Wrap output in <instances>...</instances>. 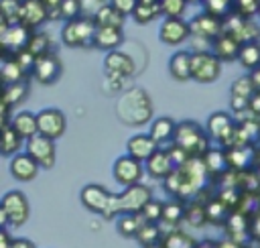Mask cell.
<instances>
[{
  "mask_svg": "<svg viewBox=\"0 0 260 248\" xmlns=\"http://www.w3.org/2000/svg\"><path fill=\"white\" fill-rule=\"evenodd\" d=\"M152 100L146 89L134 85L120 94L116 102V116L128 126H144L152 122Z\"/></svg>",
  "mask_w": 260,
  "mask_h": 248,
  "instance_id": "obj_1",
  "label": "cell"
},
{
  "mask_svg": "<svg viewBox=\"0 0 260 248\" xmlns=\"http://www.w3.org/2000/svg\"><path fill=\"white\" fill-rule=\"evenodd\" d=\"M152 199V189L144 183L124 187L120 193H114L106 211L102 213L104 220H118L122 213H142L146 203Z\"/></svg>",
  "mask_w": 260,
  "mask_h": 248,
  "instance_id": "obj_2",
  "label": "cell"
},
{
  "mask_svg": "<svg viewBox=\"0 0 260 248\" xmlns=\"http://www.w3.org/2000/svg\"><path fill=\"white\" fill-rule=\"evenodd\" d=\"M173 144L183 148L189 157H203L211 148V138L207 136L205 128L199 126L195 120H183V122H177Z\"/></svg>",
  "mask_w": 260,
  "mask_h": 248,
  "instance_id": "obj_3",
  "label": "cell"
},
{
  "mask_svg": "<svg viewBox=\"0 0 260 248\" xmlns=\"http://www.w3.org/2000/svg\"><path fill=\"white\" fill-rule=\"evenodd\" d=\"M30 218V203L18 189L6 191L0 199V228H20Z\"/></svg>",
  "mask_w": 260,
  "mask_h": 248,
  "instance_id": "obj_4",
  "label": "cell"
},
{
  "mask_svg": "<svg viewBox=\"0 0 260 248\" xmlns=\"http://www.w3.org/2000/svg\"><path fill=\"white\" fill-rule=\"evenodd\" d=\"M98 24L93 20V16H85L81 14L75 20H69L63 24L61 28V41L65 47L77 49V47H89L93 45V37H95Z\"/></svg>",
  "mask_w": 260,
  "mask_h": 248,
  "instance_id": "obj_5",
  "label": "cell"
},
{
  "mask_svg": "<svg viewBox=\"0 0 260 248\" xmlns=\"http://www.w3.org/2000/svg\"><path fill=\"white\" fill-rule=\"evenodd\" d=\"M236 128H238V120L234 118V114L230 112H213L209 114L207 122H205V132L207 136L221 148H232L234 140H236Z\"/></svg>",
  "mask_w": 260,
  "mask_h": 248,
  "instance_id": "obj_6",
  "label": "cell"
},
{
  "mask_svg": "<svg viewBox=\"0 0 260 248\" xmlns=\"http://www.w3.org/2000/svg\"><path fill=\"white\" fill-rule=\"evenodd\" d=\"M221 73V61L213 51H193L191 61V79L197 83H213Z\"/></svg>",
  "mask_w": 260,
  "mask_h": 248,
  "instance_id": "obj_7",
  "label": "cell"
},
{
  "mask_svg": "<svg viewBox=\"0 0 260 248\" xmlns=\"http://www.w3.org/2000/svg\"><path fill=\"white\" fill-rule=\"evenodd\" d=\"M144 163L136 161L134 157L130 154H122L114 161L112 165V177L118 185L122 187H132V185H138L142 183V177H144Z\"/></svg>",
  "mask_w": 260,
  "mask_h": 248,
  "instance_id": "obj_8",
  "label": "cell"
},
{
  "mask_svg": "<svg viewBox=\"0 0 260 248\" xmlns=\"http://www.w3.org/2000/svg\"><path fill=\"white\" fill-rule=\"evenodd\" d=\"M35 30H30L28 26H24L22 22H14V24H4L0 30V47H2V57L6 55H16L18 51L26 49L28 39Z\"/></svg>",
  "mask_w": 260,
  "mask_h": 248,
  "instance_id": "obj_9",
  "label": "cell"
},
{
  "mask_svg": "<svg viewBox=\"0 0 260 248\" xmlns=\"http://www.w3.org/2000/svg\"><path fill=\"white\" fill-rule=\"evenodd\" d=\"M24 152L30 154L41 169H53L55 167V161H57V148H55V140L43 136V134H37L32 138H28L24 142Z\"/></svg>",
  "mask_w": 260,
  "mask_h": 248,
  "instance_id": "obj_10",
  "label": "cell"
},
{
  "mask_svg": "<svg viewBox=\"0 0 260 248\" xmlns=\"http://www.w3.org/2000/svg\"><path fill=\"white\" fill-rule=\"evenodd\" d=\"M134 71H136V65H134V59L128 53H124L120 49L106 53V57H104V73H106V77L126 81L128 77L134 75Z\"/></svg>",
  "mask_w": 260,
  "mask_h": 248,
  "instance_id": "obj_11",
  "label": "cell"
},
{
  "mask_svg": "<svg viewBox=\"0 0 260 248\" xmlns=\"http://www.w3.org/2000/svg\"><path fill=\"white\" fill-rule=\"evenodd\" d=\"M61 73H63V63H61L59 55L55 51H49L35 59V67H32L30 75L35 77V81H39L43 85H51L61 77Z\"/></svg>",
  "mask_w": 260,
  "mask_h": 248,
  "instance_id": "obj_12",
  "label": "cell"
},
{
  "mask_svg": "<svg viewBox=\"0 0 260 248\" xmlns=\"http://www.w3.org/2000/svg\"><path fill=\"white\" fill-rule=\"evenodd\" d=\"M191 39V24L189 20L181 18H162L158 26V41L169 47H179Z\"/></svg>",
  "mask_w": 260,
  "mask_h": 248,
  "instance_id": "obj_13",
  "label": "cell"
},
{
  "mask_svg": "<svg viewBox=\"0 0 260 248\" xmlns=\"http://www.w3.org/2000/svg\"><path fill=\"white\" fill-rule=\"evenodd\" d=\"M37 120H39V134L57 140L65 134L67 130V118L59 108H43L37 112Z\"/></svg>",
  "mask_w": 260,
  "mask_h": 248,
  "instance_id": "obj_14",
  "label": "cell"
},
{
  "mask_svg": "<svg viewBox=\"0 0 260 248\" xmlns=\"http://www.w3.org/2000/svg\"><path fill=\"white\" fill-rule=\"evenodd\" d=\"M189 24H191V37L201 39L205 43H213L223 33V20L209 12H199L189 20Z\"/></svg>",
  "mask_w": 260,
  "mask_h": 248,
  "instance_id": "obj_15",
  "label": "cell"
},
{
  "mask_svg": "<svg viewBox=\"0 0 260 248\" xmlns=\"http://www.w3.org/2000/svg\"><path fill=\"white\" fill-rule=\"evenodd\" d=\"M223 33L232 35L242 45L260 39V26L252 18H244V16H240L236 12H232L228 18H223Z\"/></svg>",
  "mask_w": 260,
  "mask_h": 248,
  "instance_id": "obj_16",
  "label": "cell"
},
{
  "mask_svg": "<svg viewBox=\"0 0 260 248\" xmlns=\"http://www.w3.org/2000/svg\"><path fill=\"white\" fill-rule=\"evenodd\" d=\"M112 195H114V193H110L104 185L87 183V185H83L81 191H79V201H81V205H83L87 211L102 215V213L106 211V207H108Z\"/></svg>",
  "mask_w": 260,
  "mask_h": 248,
  "instance_id": "obj_17",
  "label": "cell"
},
{
  "mask_svg": "<svg viewBox=\"0 0 260 248\" xmlns=\"http://www.w3.org/2000/svg\"><path fill=\"white\" fill-rule=\"evenodd\" d=\"M225 154H228L230 169L232 171H238V173L252 171L258 165V152H256V146L254 144H242V146L225 148Z\"/></svg>",
  "mask_w": 260,
  "mask_h": 248,
  "instance_id": "obj_18",
  "label": "cell"
},
{
  "mask_svg": "<svg viewBox=\"0 0 260 248\" xmlns=\"http://www.w3.org/2000/svg\"><path fill=\"white\" fill-rule=\"evenodd\" d=\"M160 146L154 142V138L148 132H136L126 140V154L134 157L140 163H146Z\"/></svg>",
  "mask_w": 260,
  "mask_h": 248,
  "instance_id": "obj_19",
  "label": "cell"
},
{
  "mask_svg": "<svg viewBox=\"0 0 260 248\" xmlns=\"http://www.w3.org/2000/svg\"><path fill=\"white\" fill-rule=\"evenodd\" d=\"M8 169H10V175H12L16 181H22V183L37 179V175H39V171H41L39 163H37L30 154H26V152L14 154V157L10 159V163H8Z\"/></svg>",
  "mask_w": 260,
  "mask_h": 248,
  "instance_id": "obj_20",
  "label": "cell"
},
{
  "mask_svg": "<svg viewBox=\"0 0 260 248\" xmlns=\"http://www.w3.org/2000/svg\"><path fill=\"white\" fill-rule=\"evenodd\" d=\"M144 169H146V175L152 177V179H158V181H165L169 175H173V171L177 169L169 150L167 148H158L146 163H144Z\"/></svg>",
  "mask_w": 260,
  "mask_h": 248,
  "instance_id": "obj_21",
  "label": "cell"
},
{
  "mask_svg": "<svg viewBox=\"0 0 260 248\" xmlns=\"http://www.w3.org/2000/svg\"><path fill=\"white\" fill-rule=\"evenodd\" d=\"M175 132H177V122L171 116H158V118H154L150 122V128H148V134L154 138V142L160 148L173 144Z\"/></svg>",
  "mask_w": 260,
  "mask_h": 248,
  "instance_id": "obj_22",
  "label": "cell"
},
{
  "mask_svg": "<svg viewBox=\"0 0 260 248\" xmlns=\"http://www.w3.org/2000/svg\"><path fill=\"white\" fill-rule=\"evenodd\" d=\"M240 49H242V43L238 39H234L232 35L228 33H221L213 43H211V51L213 55L221 61V63H232V61H238L240 57Z\"/></svg>",
  "mask_w": 260,
  "mask_h": 248,
  "instance_id": "obj_23",
  "label": "cell"
},
{
  "mask_svg": "<svg viewBox=\"0 0 260 248\" xmlns=\"http://www.w3.org/2000/svg\"><path fill=\"white\" fill-rule=\"evenodd\" d=\"M18 20H20L24 26H28L30 30H35L37 26H41L43 22H47V20H51V18H49V10L45 8V4H43L41 0H28V2H24V4L20 6V16H18Z\"/></svg>",
  "mask_w": 260,
  "mask_h": 248,
  "instance_id": "obj_24",
  "label": "cell"
},
{
  "mask_svg": "<svg viewBox=\"0 0 260 248\" xmlns=\"http://www.w3.org/2000/svg\"><path fill=\"white\" fill-rule=\"evenodd\" d=\"M191 61H193V51L179 49L171 55L169 59V73L175 81H189L191 79Z\"/></svg>",
  "mask_w": 260,
  "mask_h": 248,
  "instance_id": "obj_25",
  "label": "cell"
},
{
  "mask_svg": "<svg viewBox=\"0 0 260 248\" xmlns=\"http://www.w3.org/2000/svg\"><path fill=\"white\" fill-rule=\"evenodd\" d=\"M203 163H205V169L209 173L211 179H221L228 171H230V163H228V154H225V148L221 146H211L203 157Z\"/></svg>",
  "mask_w": 260,
  "mask_h": 248,
  "instance_id": "obj_26",
  "label": "cell"
},
{
  "mask_svg": "<svg viewBox=\"0 0 260 248\" xmlns=\"http://www.w3.org/2000/svg\"><path fill=\"white\" fill-rule=\"evenodd\" d=\"M10 126L16 130V134H18L22 140H28V138H32V136L39 134V120H37V114H35V112H28V110H20V112L12 114Z\"/></svg>",
  "mask_w": 260,
  "mask_h": 248,
  "instance_id": "obj_27",
  "label": "cell"
},
{
  "mask_svg": "<svg viewBox=\"0 0 260 248\" xmlns=\"http://www.w3.org/2000/svg\"><path fill=\"white\" fill-rule=\"evenodd\" d=\"M124 43V33L122 28H110V26H98L95 37H93V47L110 53L116 51Z\"/></svg>",
  "mask_w": 260,
  "mask_h": 248,
  "instance_id": "obj_28",
  "label": "cell"
},
{
  "mask_svg": "<svg viewBox=\"0 0 260 248\" xmlns=\"http://www.w3.org/2000/svg\"><path fill=\"white\" fill-rule=\"evenodd\" d=\"M28 71L16 61L14 55H6L2 57V83L10 85V83H18V81H26Z\"/></svg>",
  "mask_w": 260,
  "mask_h": 248,
  "instance_id": "obj_29",
  "label": "cell"
},
{
  "mask_svg": "<svg viewBox=\"0 0 260 248\" xmlns=\"http://www.w3.org/2000/svg\"><path fill=\"white\" fill-rule=\"evenodd\" d=\"M185 211H187V201L183 199H167L165 201V211H162V222L165 226H171V230H175L177 224L185 222Z\"/></svg>",
  "mask_w": 260,
  "mask_h": 248,
  "instance_id": "obj_30",
  "label": "cell"
},
{
  "mask_svg": "<svg viewBox=\"0 0 260 248\" xmlns=\"http://www.w3.org/2000/svg\"><path fill=\"white\" fill-rule=\"evenodd\" d=\"M142 248H152V246H160L162 244V240H165V230H162V226L160 224H150V222H146L142 228H140V232L136 234V238H134Z\"/></svg>",
  "mask_w": 260,
  "mask_h": 248,
  "instance_id": "obj_31",
  "label": "cell"
},
{
  "mask_svg": "<svg viewBox=\"0 0 260 248\" xmlns=\"http://www.w3.org/2000/svg\"><path fill=\"white\" fill-rule=\"evenodd\" d=\"M144 224H146V220L142 218V213H122L116 220V230L124 238H136V234L140 232V228Z\"/></svg>",
  "mask_w": 260,
  "mask_h": 248,
  "instance_id": "obj_32",
  "label": "cell"
},
{
  "mask_svg": "<svg viewBox=\"0 0 260 248\" xmlns=\"http://www.w3.org/2000/svg\"><path fill=\"white\" fill-rule=\"evenodd\" d=\"M205 213H207V224H215V226H225V222L232 215V209L217 197H209L205 201Z\"/></svg>",
  "mask_w": 260,
  "mask_h": 248,
  "instance_id": "obj_33",
  "label": "cell"
},
{
  "mask_svg": "<svg viewBox=\"0 0 260 248\" xmlns=\"http://www.w3.org/2000/svg\"><path fill=\"white\" fill-rule=\"evenodd\" d=\"M240 65L244 69H248L250 73L256 71L260 67V41H250L244 43L240 49V57H238Z\"/></svg>",
  "mask_w": 260,
  "mask_h": 248,
  "instance_id": "obj_34",
  "label": "cell"
},
{
  "mask_svg": "<svg viewBox=\"0 0 260 248\" xmlns=\"http://www.w3.org/2000/svg\"><path fill=\"white\" fill-rule=\"evenodd\" d=\"M24 142L26 140H22L10 124L8 126H2V154L4 157L12 159L14 154H18L20 148H24Z\"/></svg>",
  "mask_w": 260,
  "mask_h": 248,
  "instance_id": "obj_35",
  "label": "cell"
},
{
  "mask_svg": "<svg viewBox=\"0 0 260 248\" xmlns=\"http://www.w3.org/2000/svg\"><path fill=\"white\" fill-rule=\"evenodd\" d=\"M93 20H95V24L98 26H110V28H122L124 26V20H126V16L124 14H120L114 6H110V2L93 16Z\"/></svg>",
  "mask_w": 260,
  "mask_h": 248,
  "instance_id": "obj_36",
  "label": "cell"
},
{
  "mask_svg": "<svg viewBox=\"0 0 260 248\" xmlns=\"http://www.w3.org/2000/svg\"><path fill=\"white\" fill-rule=\"evenodd\" d=\"M162 16V10H160V4H144V2H138L136 10L132 12V20L140 26L144 24H150L154 22L156 18Z\"/></svg>",
  "mask_w": 260,
  "mask_h": 248,
  "instance_id": "obj_37",
  "label": "cell"
},
{
  "mask_svg": "<svg viewBox=\"0 0 260 248\" xmlns=\"http://www.w3.org/2000/svg\"><path fill=\"white\" fill-rule=\"evenodd\" d=\"M197 240L193 236H189L187 232L175 228L171 232L165 234V240H162V246L165 248H197Z\"/></svg>",
  "mask_w": 260,
  "mask_h": 248,
  "instance_id": "obj_38",
  "label": "cell"
},
{
  "mask_svg": "<svg viewBox=\"0 0 260 248\" xmlns=\"http://www.w3.org/2000/svg\"><path fill=\"white\" fill-rule=\"evenodd\" d=\"M185 222L189 226L201 228L207 224V213H205V201L199 199H191L187 201V211H185Z\"/></svg>",
  "mask_w": 260,
  "mask_h": 248,
  "instance_id": "obj_39",
  "label": "cell"
},
{
  "mask_svg": "<svg viewBox=\"0 0 260 248\" xmlns=\"http://www.w3.org/2000/svg\"><path fill=\"white\" fill-rule=\"evenodd\" d=\"M26 96H28V81H18V83L4 85V98H2V102L8 104L10 108H14L20 102H24Z\"/></svg>",
  "mask_w": 260,
  "mask_h": 248,
  "instance_id": "obj_40",
  "label": "cell"
},
{
  "mask_svg": "<svg viewBox=\"0 0 260 248\" xmlns=\"http://www.w3.org/2000/svg\"><path fill=\"white\" fill-rule=\"evenodd\" d=\"M203 12H209L217 18H228L234 12V0H203Z\"/></svg>",
  "mask_w": 260,
  "mask_h": 248,
  "instance_id": "obj_41",
  "label": "cell"
},
{
  "mask_svg": "<svg viewBox=\"0 0 260 248\" xmlns=\"http://www.w3.org/2000/svg\"><path fill=\"white\" fill-rule=\"evenodd\" d=\"M254 94H256V85H254L250 73L248 75H240L238 79H234V83L230 87V96H238V98L250 100Z\"/></svg>",
  "mask_w": 260,
  "mask_h": 248,
  "instance_id": "obj_42",
  "label": "cell"
},
{
  "mask_svg": "<svg viewBox=\"0 0 260 248\" xmlns=\"http://www.w3.org/2000/svg\"><path fill=\"white\" fill-rule=\"evenodd\" d=\"M26 51H28V53H32L35 57L49 53V51H51V37H49V35H45V33L35 30V33L30 35V39H28Z\"/></svg>",
  "mask_w": 260,
  "mask_h": 248,
  "instance_id": "obj_43",
  "label": "cell"
},
{
  "mask_svg": "<svg viewBox=\"0 0 260 248\" xmlns=\"http://www.w3.org/2000/svg\"><path fill=\"white\" fill-rule=\"evenodd\" d=\"M20 2L18 0H0V10H2V26L4 24H14L20 22Z\"/></svg>",
  "mask_w": 260,
  "mask_h": 248,
  "instance_id": "obj_44",
  "label": "cell"
},
{
  "mask_svg": "<svg viewBox=\"0 0 260 248\" xmlns=\"http://www.w3.org/2000/svg\"><path fill=\"white\" fill-rule=\"evenodd\" d=\"M162 211H165V201L152 197V199L146 203V207L142 209V218H144L146 222H150V224H160V222H162Z\"/></svg>",
  "mask_w": 260,
  "mask_h": 248,
  "instance_id": "obj_45",
  "label": "cell"
},
{
  "mask_svg": "<svg viewBox=\"0 0 260 248\" xmlns=\"http://www.w3.org/2000/svg\"><path fill=\"white\" fill-rule=\"evenodd\" d=\"M83 14V6H81V0H63L61 8H59V18L69 22V20H75Z\"/></svg>",
  "mask_w": 260,
  "mask_h": 248,
  "instance_id": "obj_46",
  "label": "cell"
},
{
  "mask_svg": "<svg viewBox=\"0 0 260 248\" xmlns=\"http://www.w3.org/2000/svg\"><path fill=\"white\" fill-rule=\"evenodd\" d=\"M187 0H162L160 2V10L165 18H181L187 10Z\"/></svg>",
  "mask_w": 260,
  "mask_h": 248,
  "instance_id": "obj_47",
  "label": "cell"
},
{
  "mask_svg": "<svg viewBox=\"0 0 260 248\" xmlns=\"http://www.w3.org/2000/svg\"><path fill=\"white\" fill-rule=\"evenodd\" d=\"M234 12L252 18L254 14H260V0H234Z\"/></svg>",
  "mask_w": 260,
  "mask_h": 248,
  "instance_id": "obj_48",
  "label": "cell"
},
{
  "mask_svg": "<svg viewBox=\"0 0 260 248\" xmlns=\"http://www.w3.org/2000/svg\"><path fill=\"white\" fill-rule=\"evenodd\" d=\"M108 2H110V6H114L124 16H132V12L138 6V0H108Z\"/></svg>",
  "mask_w": 260,
  "mask_h": 248,
  "instance_id": "obj_49",
  "label": "cell"
},
{
  "mask_svg": "<svg viewBox=\"0 0 260 248\" xmlns=\"http://www.w3.org/2000/svg\"><path fill=\"white\" fill-rule=\"evenodd\" d=\"M106 4H108V0H81L83 14H85V16H95Z\"/></svg>",
  "mask_w": 260,
  "mask_h": 248,
  "instance_id": "obj_50",
  "label": "cell"
},
{
  "mask_svg": "<svg viewBox=\"0 0 260 248\" xmlns=\"http://www.w3.org/2000/svg\"><path fill=\"white\" fill-rule=\"evenodd\" d=\"M41 2H43V4H45V8L49 10V18L57 20V18H59V8H61L63 0H41Z\"/></svg>",
  "mask_w": 260,
  "mask_h": 248,
  "instance_id": "obj_51",
  "label": "cell"
},
{
  "mask_svg": "<svg viewBox=\"0 0 260 248\" xmlns=\"http://www.w3.org/2000/svg\"><path fill=\"white\" fill-rule=\"evenodd\" d=\"M250 236L256 242H260V211L256 215H252V220H250Z\"/></svg>",
  "mask_w": 260,
  "mask_h": 248,
  "instance_id": "obj_52",
  "label": "cell"
},
{
  "mask_svg": "<svg viewBox=\"0 0 260 248\" xmlns=\"http://www.w3.org/2000/svg\"><path fill=\"white\" fill-rule=\"evenodd\" d=\"M14 244V238L8 234V228H2L0 230V248H12Z\"/></svg>",
  "mask_w": 260,
  "mask_h": 248,
  "instance_id": "obj_53",
  "label": "cell"
},
{
  "mask_svg": "<svg viewBox=\"0 0 260 248\" xmlns=\"http://www.w3.org/2000/svg\"><path fill=\"white\" fill-rule=\"evenodd\" d=\"M12 248H37V244L28 238H14V244Z\"/></svg>",
  "mask_w": 260,
  "mask_h": 248,
  "instance_id": "obj_54",
  "label": "cell"
},
{
  "mask_svg": "<svg viewBox=\"0 0 260 248\" xmlns=\"http://www.w3.org/2000/svg\"><path fill=\"white\" fill-rule=\"evenodd\" d=\"M250 77H252V81H254V85H256V91H260V67H258L256 71H252Z\"/></svg>",
  "mask_w": 260,
  "mask_h": 248,
  "instance_id": "obj_55",
  "label": "cell"
},
{
  "mask_svg": "<svg viewBox=\"0 0 260 248\" xmlns=\"http://www.w3.org/2000/svg\"><path fill=\"white\" fill-rule=\"evenodd\" d=\"M197 248H219V246H217V242H211V240H203V242H199V244H197Z\"/></svg>",
  "mask_w": 260,
  "mask_h": 248,
  "instance_id": "obj_56",
  "label": "cell"
},
{
  "mask_svg": "<svg viewBox=\"0 0 260 248\" xmlns=\"http://www.w3.org/2000/svg\"><path fill=\"white\" fill-rule=\"evenodd\" d=\"M138 2H144V4H160L162 0H138Z\"/></svg>",
  "mask_w": 260,
  "mask_h": 248,
  "instance_id": "obj_57",
  "label": "cell"
},
{
  "mask_svg": "<svg viewBox=\"0 0 260 248\" xmlns=\"http://www.w3.org/2000/svg\"><path fill=\"white\" fill-rule=\"evenodd\" d=\"M256 152H258V163H260V142L256 144Z\"/></svg>",
  "mask_w": 260,
  "mask_h": 248,
  "instance_id": "obj_58",
  "label": "cell"
},
{
  "mask_svg": "<svg viewBox=\"0 0 260 248\" xmlns=\"http://www.w3.org/2000/svg\"><path fill=\"white\" fill-rule=\"evenodd\" d=\"M256 175H258V179H260V163L256 165Z\"/></svg>",
  "mask_w": 260,
  "mask_h": 248,
  "instance_id": "obj_59",
  "label": "cell"
},
{
  "mask_svg": "<svg viewBox=\"0 0 260 248\" xmlns=\"http://www.w3.org/2000/svg\"><path fill=\"white\" fill-rule=\"evenodd\" d=\"M187 2H203V0H187Z\"/></svg>",
  "mask_w": 260,
  "mask_h": 248,
  "instance_id": "obj_60",
  "label": "cell"
},
{
  "mask_svg": "<svg viewBox=\"0 0 260 248\" xmlns=\"http://www.w3.org/2000/svg\"><path fill=\"white\" fill-rule=\"evenodd\" d=\"M18 2H20V4H24V2H28V0H18Z\"/></svg>",
  "mask_w": 260,
  "mask_h": 248,
  "instance_id": "obj_61",
  "label": "cell"
},
{
  "mask_svg": "<svg viewBox=\"0 0 260 248\" xmlns=\"http://www.w3.org/2000/svg\"><path fill=\"white\" fill-rule=\"evenodd\" d=\"M152 248H165V246H162V244H160V246H152Z\"/></svg>",
  "mask_w": 260,
  "mask_h": 248,
  "instance_id": "obj_62",
  "label": "cell"
},
{
  "mask_svg": "<svg viewBox=\"0 0 260 248\" xmlns=\"http://www.w3.org/2000/svg\"><path fill=\"white\" fill-rule=\"evenodd\" d=\"M258 16H260V14H258Z\"/></svg>",
  "mask_w": 260,
  "mask_h": 248,
  "instance_id": "obj_63",
  "label": "cell"
}]
</instances>
